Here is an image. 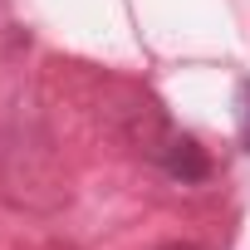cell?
<instances>
[{
    "label": "cell",
    "instance_id": "cell-1",
    "mask_svg": "<svg viewBox=\"0 0 250 250\" xmlns=\"http://www.w3.org/2000/svg\"><path fill=\"white\" fill-rule=\"evenodd\" d=\"M167 172L182 177V182H201V177H206L201 147H196L191 138H172V143H167Z\"/></svg>",
    "mask_w": 250,
    "mask_h": 250
},
{
    "label": "cell",
    "instance_id": "cell-2",
    "mask_svg": "<svg viewBox=\"0 0 250 250\" xmlns=\"http://www.w3.org/2000/svg\"><path fill=\"white\" fill-rule=\"evenodd\" d=\"M235 128H240V147L250 152V79H240L235 88Z\"/></svg>",
    "mask_w": 250,
    "mask_h": 250
},
{
    "label": "cell",
    "instance_id": "cell-3",
    "mask_svg": "<svg viewBox=\"0 0 250 250\" xmlns=\"http://www.w3.org/2000/svg\"><path fill=\"white\" fill-rule=\"evenodd\" d=\"M162 250H206V245H191V240H172V245H162Z\"/></svg>",
    "mask_w": 250,
    "mask_h": 250
}]
</instances>
